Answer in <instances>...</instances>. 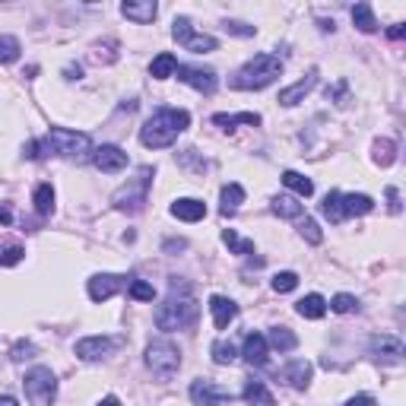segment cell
<instances>
[{
    "label": "cell",
    "instance_id": "cell-1",
    "mask_svg": "<svg viewBox=\"0 0 406 406\" xmlns=\"http://www.w3.org/2000/svg\"><path fill=\"white\" fill-rule=\"evenodd\" d=\"M48 152L73 159V162H89V159H92V140H89L86 133L67 130V127H51L42 143L25 146V156L29 159H42V156H48Z\"/></svg>",
    "mask_w": 406,
    "mask_h": 406
},
{
    "label": "cell",
    "instance_id": "cell-2",
    "mask_svg": "<svg viewBox=\"0 0 406 406\" xmlns=\"http://www.w3.org/2000/svg\"><path fill=\"white\" fill-rule=\"evenodd\" d=\"M190 127V114L184 108H159L143 127H140V143L146 149H165Z\"/></svg>",
    "mask_w": 406,
    "mask_h": 406
},
{
    "label": "cell",
    "instance_id": "cell-3",
    "mask_svg": "<svg viewBox=\"0 0 406 406\" xmlns=\"http://www.w3.org/2000/svg\"><path fill=\"white\" fill-rule=\"evenodd\" d=\"M197 314H200V304H197V298L190 295V292H178L175 285H171V295L165 298L162 304L156 308V327L159 330H187L190 324L197 321Z\"/></svg>",
    "mask_w": 406,
    "mask_h": 406
},
{
    "label": "cell",
    "instance_id": "cell-4",
    "mask_svg": "<svg viewBox=\"0 0 406 406\" xmlns=\"http://www.w3.org/2000/svg\"><path fill=\"white\" fill-rule=\"evenodd\" d=\"M283 76V61H279L276 54H254L251 61L245 63V67L235 73L232 86L235 89H245V92H257V89H266L273 80H279Z\"/></svg>",
    "mask_w": 406,
    "mask_h": 406
},
{
    "label": "cell",
    "instance_id": "cell-5",
    "mask_svg": "<svg viewBox=\"0 0 406 406\" xmlns=\"http://www.w3.org/2000/svg\"><path fill=\"white\" fill-rule=\"evenodd\" d=\"M146 368H149L156 378L168 381L171 374H178V368H181V349L171 340H152L149 346H146Z\"/></svg>",
    "mask_w": 406,
    "mask_h": 406
},
{
    "label": "cell",
    "instance_id": "cell-6",
    "mask_svg": "<svg viewBox=\"0 0 406 406\" xmlns=\"http://www.w3.org/2000/svg\"><path fill=\"white\" fill-rule=\"evenodd\" d=\"M23 387H25V397L35 406H48V403H54V397H57V378L51 374V368H42V365L25 371Z\"/></svg>",
    "mask_w": 406,
    "mask_h": 406
},
{
    "label": "cell",
    "instance_id": "cell-7",
    "mask_svg": "<svg viewBox=\"0 0 406 406\" xmlns=\"http://www.w3.org/2000/svg\"><path fill=\"white\" fill-rule=\"evenodd\" d=\"M149 184H152V168L146 165V168H140L137 181H130L127 187H121L118 194H114V207L127 209V213H140V209L146 207V190H149Z\"/></svg>",
    "mask_w": 406,
    "mask_h": 406
},
{
    "label": "cell",
    "instance_id": "cell-8",
    "mask_svg": "<svg viewBox=\"0 0 406 406\" xmlns=\"http://www.w3.org/2000/svg\"><path fill=\"white\" fill-rule=\"evenodd\" d=\"M171 38H175L178 44H184L187 51H194V54H209V51H216V38L213 35H194L187 16H178L175 23H171Z\"/></svg>",
    "mask_w": 406,
    "mask_h": 406
},
{
    "label": "cell",
    "instance_id": "cell-9",
    "mask_svg": "<svg viewBox=\"0 0 406 406\" xmlns=\"http://www.w3.org/2000/svg\"><path fill=\"white\" fill-rule=\"evenodd\" d=\"M368 352H371V359L384 362V365H400L406 355V346L400 336H390V333H381V336H371V343H368Z\"/></svg>",
    "mask_w": 406,
    "mask_h": 406
},
{
    "label": "cell",
    "instance_id": "cell-10",
    "mask_svg": "<svg viewBox=\"0 0 406 406\" xmlns=\"http://www.w3.org/2000/svg\"><path fill=\"white\" fill-rule=\"evenodd\" d=\"M175 76L181 82H187V86H194L197 92H203V95H213L216 86H219V76H216V70H209V67H190V63H181V67L175 70Z\"/></svg>",
    "mask_w": 406,
    "mask_h": 406
},
{
    "label": "cell",
    "instance_id": "cell-11",
    "mask_svg": "<svg viewBox=\"0 0 406 406\" xmlns=\"http://www.w3.org/2000/svg\"><path fill=\"white\" fill-rule=\"evenodd\" d=\"M190 400H194L197 406H222V403H228L232 400V393L226 390V387H219V384H213V381H194L190 384Z\"/></svg>",
    "mask_w": 406,
    "mask_h": 406
},
{
    "label": "cell",
    "instance_id": "cell-12",
    "mask_svg": "<svg viewBox=\"0 0 406 406\" xmlns=\"http://www.w3.org/2000/svg\"><path fill=\"white\" fill-rule=\"evenodd\" d=\"M114 346H118V340H111V336H86V340L76 343V359L82 362H99L105 359V355L114 352Z\"/></svg>",
    "mask_w": 406,
    "mask_h": 406
},
{
    "label": "cell",
    "instance_id": "cell-13",
    "mask_svg": "<svg viewBox=\"0 0 406 406\" xmlns=\"http://www.w3.org/2000/svg\"><path fill=\"white\" fill-rule=\"evenodd\" d=\"M127 285V276H118V273H99V276L89 279V298L92 302H108L111 295H118Z\"/></svg>",
    "mask_w": 406,
    "mask_h": 406
},
{
    "label": "cell",
    "instance_id": "cell-14",
    "mask_svg": "<svg viewBox=\"0 0 406 406\" xmlns=\"http://www.w3.org/2000/svg\"><path fill=\"white\" fill-rule=\"evenodd\" d=\"M92 162H95V168H99V171L114 175V171L127 168V152L121 149V146L105 143V146H99V149H92Z\"/></svg>",
    "mask_w": 406,
    "mask_h": 406
},
{
    "label": "cell",
    "instance_id": "cell-15",
    "mask_svg": "<svg viewBox=\"0 0 406 406\" xmlns=\"http://www.w3.org/2000/svg\"><path fill=\"white\" fill-rule=\"evenodd\" d=\"M314 86H317V70H308V73H304L298 82H292L289 89H279L276 102L285 105V108H292V105H298V102H304V95H308Z\"/></svg>",
    "mask_w": 406,
    "mask_h": 406
},
{
    "label": "cell",
    "instance_id": "cell-16",
    "mask_svg": "<svg viewBox=\"0 0 406 406\" xmlns=\"http://www.w3.org/2000/svg\"><path fill=\"white\" fill-rule=\"evenodd\" d=\"M311 374H314V368H311L308 359H292L289 365L279 371V378H283L292 390H304V387L311 384Z\"/></svg>",
    "mask_w": 406,
    "mask_h": 406
},
{
    "label": "cell",
    "instance_id": "cell-17",
    "mask_svg": "<svg viewBox=\"0 0 406 406\" xmlns=\"http://www.w3.org/2000/svg\"><path fill=\"white\" fill-rule=\"evenodd\" d=\"M171 216L181 222H200L207 216V203L197 200V197H181V200L171 203Z\"/></svg>",
    "mask_w": 406,
    "mask_h": 406
},
{
    "label": "cell",
    "instance_id": "cell-18",
    "mask_svg": "<svg viewBox=\"0 0 406 406\" xmlns=\"http://www.w3.org/2000/svg\"><path fill=\"white\" fill-rule=\"evenodd\" d=\"M209 311H213V324L219 330H226L228 324L238 317V304H235L232 298H226V295H213V298H209Z\"/></svg>",
    "mask_w": 406,
    "mask_h": 406
},
{
    "label": "cell",
    "instance_id": "cell-19",
    "mask_svg": "<svg viewBox=\"0 0 406 406\" xmlns=\"http://www.w3.org/2000/svg\"><path fill=\"white\" fill-rule=\"evenodd\" d=\"M241 355H245V362L247 365H254V368H264L266 365V340L260 333H247L245 336V349H241Z\"/></svg>",
    "mask_w": 406,
    "mask_h": 406
},
{
    "label": "cell",
    "instance_id": "cell-20",
    "mask_svg": "<svg viewBox=\"0 0 406 406\" xmlns=\"http://www.w3.org/2000/svg\"><path fill=\"white\" fill-rule=\"evenodd\" d=\"M121 13H124L130 23L146 25V23H152V19H156L159 6L152 4V0H143V4H121Z\"/></svg>",
    "mask_w": 406,
    "mask_h": 406
},
{
    "label": "cell",
    "instance_id": "cell-21",
    "mask_svg": "<svg viewBox=\"0 0 406 406\" xmlns=\"http://www.w3.org/2000/svg\"><path fill=\"white\" fill-rule=\"evenodd\" d=\"M241 397H245V403H251V406H273V393L266 390V384H264V381H257V378L245 381Z\"/></svg>",
    "mask_w": 406,
    "mask_h": 406
},
{
    "label": "cell",
    "instance_id": "cell-22",
    "mask_svg": "<svg viewBox=\"0 0 406 406\" xmlns=\"http://www.w3.org/2000/svg\"><path fill=\"white\" fill-rule=\"evenodd\" d=\"M219 213L222 216H235V209L241 207V203H245V187H241V184H226V187L219 190Z\"/></svg>",
    "mask_w": 406,
    "mask_h": 406
},
{
    "label": "cell",
    "instance_id": "cell-23",
    "mask_svg": "<svg viewBox=\"0 0 406 406\" xmlns=\"http://www.w3.org/2000/svg\"><path fill=\"white\" fill-rule=\"evenodd\" d=\"M295 311L302 317H308V321H321V317L327 314V302H324V295L311 292V295H304L302 302H295Z\"/></svg>",
    "mask_w": 406,
    "mask_h": 406
},
{
    "label": "cell",
    "instance_id": "cell-24",
    "mask_svg": "<svg viewBox=\"0 0 406 406\" xmlns=\"http://www.w3.org/2000/svg\"><path fill=\"white\" fill-rule=\"evenodd\" d=\"M340 203H343V216H365L374 209V200L368 194H343Z\"/></svg>",
    "mask_w": 406,
    "mask_h": 406
},
{
    "label": "cell",
    "instance_id": "cell-25",
    "mask_svg": "<svg viewBox=\"0 0 406 406\" xmlns=\"http://www.w3.org/2000/svg\"><path fill=\"white\" fill-rule=\"evenodd\" d=\"M273 213L279 216V219H302V213H304V207L295 200V197H289V194H279V197H273Z\"/></svg>",
    "mask_w": 406,
    "mask_h": 406
},
{
    "label": "cell",
    "instance_id": "cell-26",
    "mask_svg": "<svg viewBox=\"0 0 406 406\" xmlns=\"http://www.w3.org/2000/svg\"><path fill=\"white\" fill-rule=\"evenodd\" d=\"M264 340L270 343L273 349H279V352H292V349L298 346V336L292 333L289 327H270V333H266Z\"/></svg>",
    "mask_w": 406,
    "mask_h": 406
},
{
    "label": "cell",
    "instance_id": "cell-27",
    "mask_svg": "<svg viewBox=\"0 0 406 406\" xmlns=\"http://www.w3.org/2000/svg\"><path fill=\"white\" fill-rule=\"evenodd\" d=\"M352 23H355V29L365 32V35L378 32V19H374L371 4H355V6H352Z\"/></svg>",
    "mask_w": 406,
    "mask_h": 406
},
{
    "label": "cell",
    "instance_id": "cell-28",
    "mask_svg": "<svg viewBox=\"0 0 406 406\" xmlns=\"http://www.w3.org/2000/svg\"><path fill=\"white\" fill-rule=\"evenodd\" d=\"M213 124H219L222 130H235L238 124L257 127V124H260V114H254V111H241V114H213Z\"/></svg>",
    "mask_w": 406,
    "mask_h": 406
},
{
    "label": "cell",
    "instance_id": "cell-29",
    "mask_svg": "<svg viewBox=\"0 0 406 406\" xmlns=\"http://www.w3.org/2000/svg\"><path fill=\"white\" fill-rule=\"evenodd\" d=\"M175 70H178V61H175V54H168V51H162L159 57H152V63H149L152 80H168V76H175Z\"/></svg>",
    "mask_w": 406,
    "mask_h": 406
},
{
    "label": "cell",
    "instance_id": "cell-30",
    "mask_svg": "<svg viewBox=\"0 0 406 406\" xmlns=\"http://www.w3.org/2000/svg\"><path fill=\"white\" fill-rule=\"evenodd\" d=\"M283 184L289 190H295L298 197H311V194H314V181H311L308 175H302V171H283Z\"/></svg>",
    "mask_w": 406,
    "mask_h": 406
},
{
    "label": "cell",
    "instance_id": "cell-31",
    "mask_svg": "<svg viewBox=\"0 0 406 406\" xmlns=\"http://www.w3.org/2000/svg\"><path fill=\"white\" fill-rule=\"evenodd\" d=\"M32 203H35L38 216H51L54 213V187L51 184H38L35 194H32Z\"/></svg>",
    "mask_w": 406,
    "mask_h": 406
},
{
    "label": "cell",
    "instance_id": "cell-32",
    "mask_svg": "<svg viewBox=\"0 0 406 406\" xmlns=\"http://www.w3.org/2000/svg\"><path fill=\"white\" fill-rule=\"evenodd\" d=\"M209 355H213L216 365H232V362L238 359V349H235L228 340H216L213 346H209Z\"/></svg>",
    "mask_w": 406,
    "mask_h": 406
},
{
    "label": "cell",
    "instance_id": "cell-33",
    "mask_svg": "<svg viewBox=\"0 0 406 406\" xmlns=\"http://www.w3.org/2000/svg\"><path fill=\"white\" fill-rule=\"evenodd\" d=\"M340 190H330L327 197H324V203H321V213L327 216L330 222H343L346 219V216H343V203H340Z\"/></svg>",
    "mask_w": 406,
    "mask_h": 406
},
{
    "label": "cell",
    "instance_id": "cell-34",
    "mask_svg": "<svg viewBox=\"0 0 406 406\" xmlns=\"http://www.w3.org/2000/svg\"><path fill=\"white\" fill-rule=\"evenodd\" d=\"M374 162L381 165V168H387V165H393V159H397V146H393V140H374Z\"/></svg>",
    "mask_w": 406,
    "mask_h": 406
},
{
    "label": "cell",
    "instance_id": "cell-35",
    "mask_svg": "<svg viewBox=\"0 0 406 406\" xmlns=\"http://www.w3.org/2000/svg\"><path fill=\"white\" fill-rule=\"evenodd\" d=\"M222 241H226V247H228L232 254H241V257L254 254V241L238 238V235H235V228H226V232H222Z\"/></svg>",
    "mask_w": 406,
    "mask_h": 406
},
{
    "label": "cell",
    "instance_id": "cell-36",
    "mask_svg": "<svg viewBox=\"0 0 406 406\" xmlns=\"http://www.w3.org/2000/svg\"><path fill=\"white\" fill-rule=\"evenodd\" d=\"M19 38L16 35H0V63H16L19 61Z\"/></svg>",
    "mask_w": 406,
    "mask_h": 406
},
{
    "label": "cell",
    "instance_id": "cell-37",
    "mask_svg": "<svg viewBox=\"0 0 406 406\" xmlns=\"http://www.w3.org/2000/svg\"><path fill=\"white\" fill-rule=\"evenodd\" d=\"M298 232H302V238L308 241V245H321L324 241V235H321V226H317L311 216H304L302 222H298Z\"/></svg>",
    "mask_w": 406,
    "mask_h": 406
},
{
    "label": "cell",
    "instance_id": "cell-38",
    "mask_svg": "<svg viewBox=\"0 0 406 406\" xmlns=\"http://www.w3.org/2000/svg\"><path fill=\"white\" fill-rule=\"evenodd\" d=\"M130 298H137V302H152V298H156V289H152L149 283H143V279H133V283H130Z\"/></svg>",
    "mask_w": 406,
    "mask_h": 406
},
{
    "label": "cell",
    "instance_id": "cell-39",
    "mask_svg": "<svg viewBox=\"0 0 406 406\" xmlns=\"http://www.w3.org/2000/svg\"><path fill=\"white\" fill-rule=\"evenodd\" d=\"M330 308H333L336 314H349V311L359 308V302H355V295H346V292H340V295H333Z\"/></svg>",
    "mask_w": 406,
    "mask_h": 406
},
{
    "label": "cell",
    "instance_id": "cell-40",
    "mask_svg": "<svg viewBox=\"0 0 406 406\" xmlns=\"http://www.w3.org/2000/svg\"><path fill=\"white\" fill-rule=\"evenodd\" d=\"M295 285H298V276L292 270H283V273L273 276V289H276V292H292Z\"/></svg>",
    "mask_w": 406,
    "mask_h": 406
},
{
    "label": "cell",
    "instance_id": "cell-41",
    "mask_svg": "<svg viewBox=\"0 0 406 406\" xmlns=\"http://www.w3.org/2000/svg\"><path fill=\"white\" fill-rule=\"evenodd\" d=\"M226 32H228V35H238V38H251L257 29L247 25V23H238V19H226Z\"/></svg>",
    "mask_w": 406,
    "mask_h": 406
},
{
    "label": "cell",
    "instance_id": "cell-42",
    "mask_svg": "<svg viewBox=\"0 0 406 406\" xmlns=\"http://www.w3.org/2000/svg\"><path fill=\"white\" fill-rule=\"evenodd\" d=\"M23 257H25V251L19 245H13V247H6V251L0 254V266H13V264H19Z\"/></svg>",
    "mask_w": 406,
    "mask_h": 406
},
{
    "label": "cell",
    "instance_id": "cell-43",
    "mask_svg": "<svg viewBox=\"0 0 406 406\" xmlns=\"http://www.w3.org/2000/svg\"><path fill=\"white\" fill-rule=\"evenodd\" d=\"M35 355V346L32 343H25V340H19L16 346H13V362H23V359H32Z\"/></svg>",
    "mask_w": 406,
    "mask_h": 406
},
{
    "label": "cell",
    "instance_id": "cell-44",
    "mask_svg": "<svg viewBox=\"0 0 406 406\" xmlns=\"http://www.w3.org/2000/svg\"><path fill=\"white\" fill-rule=\"evenodd\" d=\"M346 406H378V400H374L371 393H359V397H349Z\"/></svg>",
    "mask_w": 406,
    "mask_h": 406
},
{
    "label": "cell",
    "instance_id": "cell-45",
    "mask_svg": "<svg viewBox=\"0 0 406 406\" xmlns=\"http://www.w3.org/2000/svg\"><path fill=\"white\" fill-rule=\"evenodd\" d=\"M387 200H390V213H400V190L397 187H387Z\"/></svg>",
    "mask_w": 406,
    "mask_h": 406
},
{
    "label": "cell",
    "instance_id": "cell-46",
    "mask_svg": "<svg viewBox=\"0 0 406 406\" xmlns=\"http://www.w3.org/2000/svg\"><path fill=\"white\" fill-rule=\"evenodd\" d=\"M406 35V25H390V29H387V38H390V42H400V38Z\"/></svg>",
    "mask_w": 406,
    "mask_h": 406
},
{
    "label": "cell",
    "instance_id": "cell-47",
    "mask_svg": "<svg viewBox=\"0 0 406 406\" xmlns=\"http://www.w3.org/2000/svg\"><path fill=\"white\" fill-rule=\"evenodd\" d=\"M13 222V213H10V207H0V226H10Z\"/></svg>",
    "mask_w": 406,
    "mask_h": 406
},
{
    "label": "cell",
    "instance_id": "cell-48",
    "mask_svg": "<svg viewBox=\"0 0 406 406\" xmlns=\"http://www.w3.org/2000/svg\"><path fill=\"white\" fill-rule=\"evenodd\" d=\"M82 76V67L80 63H76V67H67V80H80Z\"/></svg>",
    "mask_w": 406,
    "mask_h": 406
},
{
    "label": "cell",
    "instance_id": "cell-49",
    "mask_svg": "<svg viewBox=\"0 0 406 406\" xmlns=\"http://www.w3.org/2000/svg\"><path fill=\"white\" fill-rule=\"evenodd\" d=\"M181 247H184V241H181V238H178V241H175V238L165 241V251H181Z\"/></svg>",
    "mask_w": 406,
    "mask_h": 406
},
{
    "label": "cell",
    "instance_id": "cell-50",
    "mask_svg": "<svg viewBox=\"0 0 406 406\" xmlns=\"http://www.w3.org/2000/svg\"><path fill=\"white\" fill-rule=\"evenodd\" d=\"M99 406H118V397H105Z\"/></svg>",
    "mask_w": 406,
    "mask_h": 406
},
{
    "label": "cell",
    "instance_id": "cell-51",
    "mask_svg": "<svg viewBox=\"0 0 406 406\" xmlns=\"http://www.w3.org/2000/svg\"><path fill=\"white\" fill-rule=\"evenodd\" d=\"M0 406H19L13 397H0Z\"/></svg>",
    "mask_w": 406,
    "mask_h": 406
}]
</instances>
